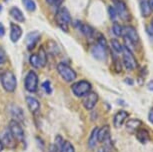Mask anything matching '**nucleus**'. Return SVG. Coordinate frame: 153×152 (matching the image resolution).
<instances>
[{
  "label": "nucleus",
  "mask_w": 153,
  "mask_h": 152,
  "mask_svg": "<svg viewBox=\"0 0 153 152\" xmlns=\"http://www.w3.org/2000/svg\"><path fill=\"white\" fill-rule=\"evenodd\" d=\"M55 23L60 29L64 32L69 30V25L71 23V16L69 10L66 7H59L55 13Z\"/></svg>",
  "instance_id": "1"
},
{
  "label": "nucleus",
  "mask_w": 153,
  "mask_h": 152,
  "mask_svg": "<svg viewBox=\"0 0 153 152\" xmlns=\"http://www.w3.org/2000/svg\"><path fill=\"white\" fill-rule=\"evenodd\" d=\"M0 80H1V84L3 89L6 91V92L9 93H13L14 91L16 90L17 87V79L14 73L10 70H6L2 73L1 77H0Z\"/></svg>",
  "instance_id": "2"
},
{
  "label": "nucleus",
  "mask_w": 153,
  "mask_h": 152,
  "mask_svg": "<svg viewBox=\"0 0 153 152\" xmlns=\"http://www.w3.org/2000/svg\"><path fill=\"white\" fill-rule=\"evenodd\" d=\"M56 69L58 74L61 76V78L64 80L65 82H72L76 79L77 74L75 72V70L69 66L68 64H66V63H63V62L59 63V64L57 65Z\"/></svg>",
  "instance_id": "3"
},
{
  "label": "nucleus",
  "mask_w": 153,
  "mask_h": 152,
  "mask_svg": "<svg viewBox=\"0 0 153 152\" xmlns=\"http://www.w3.org/2000/svg\"><path fill=\"white\" fill-rule=\"evenodd\" d=\"M71 90L75 96L84 97L91 91V84L87 80H79L72 84Z\"/></svg>",
  "instance_id": "4"
},
{
  "label": "nucleus",
  "mask_w": 153,
  "mask_h": 152,
  "mask_svg": "<svg viewBox=\"0 0 153 152\" xmlns=\"http://www.w3.org/2000/svg\"><path fill=\"white\" fill-rule=\"evenodd\" d=\"M38 83H39V79L37 73L33 70L28 71V73L26 74L24 79L25 89L30 93H35L37 89H38Z\"/></svg>",
  "instance_id": "5"
},
{
  "label": "nucleus",
  "mask_w": 153,
  "mask_h": 152,
  "mask_svg": "<svg viewBox=\"0 0 153 152\" xmlns=\"http://www.w3.org/2000/svg\"><path fill=\"white\" fill-rule=\"evenodd\" d=\"M112 2H113V7L116 10L117 15L124 21H130L131 14L125 2L123 0H112Z\"/></svg>",
  "instance_id": "6"
},
{
  "label": "nucleus",
  "mask_w": 153,
  "mask_h": 152,
  "mask_svg": "<svg viewBox=\"0 0 153 152\" xmlns=\"http://www.w3.org/2000/svg\"><path fill=\"white\" fill-rule=\"evenodd\" d=\"M123 56H122V63L124 65V67L127 70L131 71L134 70L135 68H137V60L135 58L134 54L132 53L131 50H129L128 48H126L125 46L123 47Z\"/></svg>",
  "instance_id": "7"
},
{
  "label": "nucleus",
  "mask_w": 153,
  "mask_h": 152,
  "mask_svg": "<svg viewBox=\"0 0 153 152\" xmlns=\"http://www.w3.org/2000/svg\"><path fill=\"white\" fill-rule=\"evenodd\" d=\"M8 130L10 131L11 134L14 136L17 141H23L24 140V129H23L21 123L16 121L14 119H11L9 122V127Z\"/></svg>",
  "instance_id": "8"
},
{
  "label": "nucleus",
  "mask_w": 153,
  "mask_h": 152,
  "mask_svg": "<svg viewBox=\"0 0 153 152\" xmlns=\"http://www.w3.org/2000/svg\"><path fill=\"white\" fill-rule=\"evenodd\" d=\"M74 26L76 28H78V29L82 32L83 35H85L86 38H87L88 40H90V41L91 40L93 41V40L96 38L97 32L91 26H89V25L83 24L82 22H80V21H76L74 23Z\"/></svg>",
  "instance_id": "9"
},
{
  "label": "nucleus",
  "mask_w": 153,
  "mask_h": 152,
  "mask_svg": "<svg viewBox=\"0 0 153 152\" xmlns=\"http://www.w3.org/2000/svg\"><path fill=\"white\" fill-rule=\"evenodd\" d=\"M123 36L133 45H136L139 42V35L137 33V30L133 26L123 27Z\"/></svg>",
  "instance_id": "10"
},
{
  "label": "nucleus",
  "mask_w": 153,
  "mask_h": 152,
  "mask_svg": "<svg viewBox=\"0 0 153 152\" xmlns=\"http://www.w3.org/2000/svg\"><path fill=\"white\" fill-rule=\"evenodd\" d=\"M98 100H99L98 94L96 92H94V91H90L87 95L84 96L82 104L86 110H92L95 107V105L97 104Z\"/></svg>",
  "instance_id": "11"
},
{
  "label": "nucleus",
  "mask_w": 153,
  "mask_h": 152,
  "mask_svg": "<svg viewBox=\"0 0 153 152\" xmlns=\"http://www.w3.org/2000/svg\"><path fill=\"white\" fill-rule=\"evenodd\" d=\"M91 53L95 59L100 60V61H104L107 57V47L103 46V45L96 43L92 46Z\"/></svg>",
  "instance_id": "12"
},
{
  "label": "nucleus",
  "mask_w": 153,
  "mask_h": 152,
  "mask_svg": "<svg viewBox=\"0 0 153 152\" xmlns=\"http://www.w3.org/2000/svg\"><path fill=\"white\" fill-rule=\"evenodd\" d=\"M8 110H9V113L11 117H12V119L16 120V121L20 123L24 121V111H23V109L20 106H18L17 104H11L8 107Z\"/></svg>",
  "instance_id": "13"
},
{
  "label": "nucleus",
  "mask_w": 153,
  "mask_h": 152,
  "mask_svg": "<svg viewBox=\"0 0 153 152\" xmlns=\"http://www.w3.org/2000/svg\"><path fill=\"white\" fill-rule=\"evenodd\" d=\"M1 139H2V142H3L4 147H6L8 149H13L16 147L17 140L14 138V136L11 134V132L8 130V129L2 134Z\"/></svg>",
  "instance_id": "14"
},
{
  "label": "nucleus",
  "mask_w": 153,
  "mask_h": 152,
  "mask_svg": "<svg viewBox=\"0 0 153 152\" xmlns=\"http://www.w3.org/2000/svg\"><path fill=\"white\" fill-rule=\"evenodd\" d=\"M40 39V34L37 31H32L27 35L26 37V48L27 50H33L35 48L37 42L39 41Z\"/></svg>",
  "instance_id": "15"
},
{
  "label": "nucleus",
  "mask_w": 153,
  "mask_h": 152,
  "mask_svg": "<svg viewBox=\"0 0 153 152\" xmlns=\"http://www.w3.org/2000/svg\"><path fill=\"white\" fill-rule=\"evenodd\" d=\"M26 104L28 106V109L33 115H36L40 110V102L38 99L33 96H27L26 97Z\"/></svg>",
  "instance_id": "16"
},
{
  "label": "nucleus",
  "mask_w": 153,
  "mask_h": 152,
  "mask_svg": "<svg viewBox=\"0 0 153 152\" xmlns=\"http://www.w3.org/2000/svg\"><path fill=\"white\" fill-rule=\"evenodd\" d=\"M22 28L16 23H10V40L16 43L22 36Z\"/></svg>",
  "instance_id": "17"
},
{
  "label": "nucleus",
  "mask_w": 153,
  "mask_h": 152,
  "mask_svg": "<svg viewBox=\"0 0 153 152\" xmlns=\"http://www.w3.org/2000/svg\"><path fill=\"white\" fill-rule=\"evenodd\" d=\"M128 117V112L125 110H119L113 117V124L115 128H120L124 124V121Z\"/></svg>",
  "instance_id": "18"
},
{
  "label": "nucleus",
  "mask_w": 153,
  "mask_h": 152,
  "mask_svg": "<svg viewBox=\"0 0 153 152\" xmlns=\"http://www.w3.org/2000/svg\"><path fill=\"white\" fill-rule=\"evenodd\" d=\"M108 137H110V127H109L108 125H104L101 128H98V131H97L98 142L103 143Z\"/></svg>",
  "instance_id": "19"
},
{
  "label": "nucleus",
  "mask_w": 153,
  "mask_h": 152,
  "mask_svg": "<svg viewBox=\"0 0 153 152\" xmlns=\"http://www.w3.org/2000/svg\"><path fill=\"white\" fill-rule=\"evenodd\" d=\"M141 125V121L139 119H129L128 121L125 123V127H126V130L128 131V132H136L137 129H139Z\"/></svg>",
  "instance_id": "20"
},
{
  "label": "nucleus",
  "mask_w": 153,
  "mask_h": 152,
  "mask_svg": "<svg viewBox=\"0 0 153 152\" xmlns=\"http://www.w3.org/2000/svg\"><path fill=\"white\" fill-rule=\"evenodd\" d=\"M9 13L15 21H17V22H24L25 21L24 14H23V12L19 9L18 7H16V6L11 7Z\"/></svg>",
  "instance_id": "21"
},
{
  "label": "nucleus",
  "mask_w": 153,
  "mask_h": 152,
  "mask_svg": "<svg viewBox=\"0 0 153 152\" xmlns=\"http://www.w3.org/2000/svg\"><path fill=\"white\" fill-rule=\"evenodd\" d=\"M136 138L138 139V141L145 144L149 141L150 137H149V133L146 129H143V128H139L137 129L136 131Z\"/></svg>",
  "instance_id": "22"
},
{
  "label": "nucleus",
  "mask_w": 153,
  "mask_h": 152,
  "mask_svg": "<svg viewBox=\"0 0 153 152\" xmlns=\"http://www.w3.org/2000/svg\"><path fill=\"white\" fill-rule=\"evenodd\" d=\"M97 131H98V128L95 127L93 128V130L91 131V134H90V137L88 139V147L90 149H94L95 146L97 145L98 143V140H97Z\"/></svg>",
  "instance_id": "23"
},
{
  "label": "nucleus",
  "mask_w": 153,
  "mask_h": 152,
  "mask_svg": "<svg viewBox=\"0 0 153 152\" xmlns=\"http://www.w3.org/2000/svg\"><path fill=\"white\" fill-rule=\"evenodd\" d=\"M139 6H140V11H141V14H142L143 17H148L150 15V10L149 8V5H148V2L147 0H139Z\"/></svg>",
  "instance_id": "24"
},
{
  "label": "nucleus",
  "mask_w": 153,
  "mask_h": 152,
  "mask_svg": "<svg viewBox=\"0 0 153 152\" xmlns=\"http://www.w3.org/2000/svg\"><path fill=\"white\" fill-rule=\"evenodd\" d=\"M37 55H38V58L40 60V63H41V67H45L46 64H47V53L44 49V47H40L38 52H37Z\"/></svg>",
  "instance_id": "25"
},
{
  "label": "nucleus",
  "mask_w": 153,
  "mask_h": 152,
  "mask_svg": "<svg viewBox=\"0 0 153 152\" xmlns=\"http://www.w3.org/2000/svg\"><path fill=\"white\" fill-rule=\"evenodd\" d=\"M110 46L111 49L113 50L114 53L119 54L123 52V46L120 44V42L116 39H111L110 40Z\"/></svg>",
  "instance_id": "26"
},
{
  "label": "nucleus",
  "mask_w": 153,
  "mask_h": 152,
  "mask_svg": "<svg viewBox=\"0 0 153 152\" xmlns=\"http://www.w3.org/2000/svg\"><path fill=\"white\" fill-rule=\"evenodd\" d=\"M29 62L31 64V66L36 68V69H39V68H42L41 67V63H40V60L38 58V55L36 54H31L30 57H29Z\"/></svg>",
  "instance_id": "27"
},
{
  "label": "nucleus",
  "mask_w": 153,
  "mask_h": 152,
  "mask_svg": "<svg viewBox=\"0 0 153 152\" xmlns=\"http://www.w3.org/2000/svg\"><path fill=\"white\" fill-rule=\"evenodd\" d=\"M22 3L24 5L25 9L29 12H34L36 10V3L34 0H22Z\"/></svg>",
  "instance_id": "28"
},
{
  "label": "nucleus",
  "mask_w": 153,
  "mask_h": 152,
  "mask_svg": "<svg viewBox=\"0 0 153 152\" xmlns=\"http://www.w3.org/2000/svg\"><path fill=\"white\" fill-rule=\"evenodd\" d=\"M112 32H113L115 36H123V27L119 23H117V22H114L113 26H112Z\"/></svg>",
  "instance_id": "29"
},
{
  "label": "nucleus",
  "mask_w": 153,
  "mask_h": 152,
  "mask_svg": "<svg viewBox=\"0 0 153 152\" xmlns=\"http://www.w3.org/2000/svg\"><path fill=\"white\" fill-rule=\"evenodd\" d=\"M64 141H65V140H63V137L61 135H56L53 145H54V147H55L57 152H60V150H61L62 145H63V143H64Z\"/></svg>",
  "instance_id": "30"
},
{
  "label": "nucleus",
  "mask_w": 153,
  "mask_h": 152,
  "mask_svg": "<svg viewBox=\"0 0 153 152\" xmlns=\"http://www.w3.org/2000/svg\"><path fill=\"white\" fill-rule=\"evenodd\" d=\"M103 144H104V146H103L102 148L104 149L105 152H113L114 151V146H113V143L111 141L110 137H108V138L103 142Z\"/></svg>",
  "instance_id": "31"
},
{
  "label": "nucleus",
  "mask_w": 153,
  "mask_h": 152,
  "mask_svg": "<svg viewBox=\"0 0 153 152\" xmlns=\"http://www.w3.org/2000/svg\"><path fill=\"white\" fill-rule=\"evenodd\" d=\"M60 152H75V149L73 147V145H72V143L66 140V141H64V143H63Z\"/></svg>",
  "instance_id": "32"
},
{
  "label": "nucleus",
  "mask_w": 153,
  "mask_h": 152,
  "mask_svg": "<svg viewBox=\"0 0 153 152\" xmlns=\"http://www.w3.org/2000/svg\"><path fill=\"white\" fill-rule=\"evenodd\" d=\"M42 88L44 89V91L47 94L52 93V88H51V84H50V81H49V80H46V81L42 83Z\"/></svg>",
  "instance_id": "33"
},
{
  "label": "nucleus",
  "mask_w": 153,
  "mask_h": 152,
  "mask_svg": "<svg viewBox=\"0 0 153 152\" xmlns=\"http://www.w3.org/2000/svg\"><path fill=\"white\" fill-rule=\"evenodd\" d=\"M108 13H109V16H110V19L112 21H115L117 18V13H116V10L113 6H109L108 7Z\"/></svg>",
  "instance_id": "34"
},
{
  "label": "nucleus",
  "mask_w": 153,
  "mask_h": 152,
  "mask_svg": "<svg viewBox=\"0 0 153 152\" xmlns=\"http://www.w3.org/2000/svg\"><path fill=\"white\" fill-rule=\"evenodd\" d=\"M147 33H148L149 37L151 38V40L153 41V18L151 20V22H150L149 26L147 27Z\"/></svg>",
  "instance_id": "35"
},
{
  "label": "nucleus",
  "mask_w": 153,
  "mask_h": 152,
  "mask_svg": "<svg viewBox=\"0 0 153 152\" xmlns=\"http://www.w3.org/2000/svg\"><path fill=\"white\" fill-rule=\"evenodd\" d=\"M5 35V27L2 23H0V37H3Z\"/></svg>",
  "instance_id": "36"
},
{
  "label": "nucleus",
  "mask_w": 153,
  "mask_h": 152,
  "mask_svg": "<svg viewBox=\"0 0 153 152\" xmlns=\"http://www.w3.org/2000/svg\"><path fill=\"white\" fill-rule=\"evenodd\" d=\"M148 119H149V121L153 123V107L150 109L149 111V113H148Z\"/></svg>",
  "instance_id": "37"
},
{
  "label": "nucleus",
  "mask_w": 153,
  "mask_h": 152,
  "mask_svg": "<svg viewBox=\"0 0 153 152\" xmlns=\"http://www.w3.org/2000/svg\"><path fill=\"white\" fill-rule=\"evenodd\" d=\"M5 62V57L2 53H0V65L3 64V63Z\"/></svg>",
  "instance_id": "38"
},
{
  "label": "nucleus",
  "mask_w": 153,
  "mask_h": 152,
  "mask_svg": "<svg viewBox=\"0 0 153 152\" xmlns=\"http://www.w3.org/2000/svg\"><path fill=\"white\" fill-rule=\"evenodd\" d=\"M147 2H148V5H149L150 10L153 11V0H147Z\"/></svg>",
  "instance_id": "39"
},
{
  "label": "nucleus",
  "mask_w": 153,
  "mask_h": 152,
  "mask_svg": "<svg viewBox=\"0 0 153 152\" xmlns=\"http://www.w3.org/2000/svg\"><path fill=\"white\" fill-rule=\"evenodd\" d=\"M147 87H148V89H149V90L153 91V80H152V81H150V82L148 83V85H147Z\"/></svg>",
  "instance_id": "40"
},
{
  "label": "nucleus",
  "mask_w": 153,
  "mask_h": 152,
  "mask_svg": "<svg viewBox=\"0 0 153 152\" xmlns=\"http://www.w3.org/2000/svg\"><path fill=\"white\" fill-rule=\"evenodd\" d=\"M46 2H47L49 5H53V6H54V4H55L56 0H46Z\"/></svg>",
  "instance_id": "41"
},
{
  "label": "nucleus",
  "mask_w": 153,
  "mask_h": 152,
  "mask_svg": "<svg viewBox=\"0 0 153 152\" xmlns=\"http://www.w3.org/2000/svg\"><path fill=\"white\" fill-rule=\"evenodd\" d=\"M3 149H4V145H3V142H2L1 137H0V152L3 151Z\"/></svg>",
  "instance_id": "42"
},
{
  "label": "nucleus",
  "mask_w": 153,
  "mask_h": 152,
  "mask_svg": "<svg viewBox=\"0 0 153 152\" xmlns=\"http://www.w3.org/2000/svg\"><path fill=\"white\" fill-rule=\"evenodd\" d=\"M97 152H105V151H104V149H103V148H100Z\"/></svg>",
  "instance_id": "43"
},
{
  "label": "nucleus",
  "mask_w": 153,
  "mask_h": 152,
  "mask_svg": "<svg viewBox=\"0 0 153 152\" xmlns=\"http://www.w3.org/2000/svg\"><path fill=\"white\" fill-rule=\"evenodd\" d=\"M1 10H2V7H1V5H0V12H1Z\"/></svg>",
  "instance_id": "44"
}]
</instances>
